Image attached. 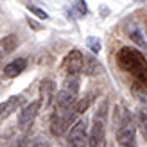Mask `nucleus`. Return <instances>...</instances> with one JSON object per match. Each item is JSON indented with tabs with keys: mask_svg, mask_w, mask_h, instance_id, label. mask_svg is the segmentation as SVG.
Returning a JSON list of instances; mask_svg holds the SVG:
<instances>
[{
	"mask_svg": "<svg viewBox=\"0 0 147 147\" xmlns=\"http://www.w3.org/2000/svg\"><path fill=\"white\" fill-rule=\"evenodd\" d=\"M117 61H119V67L122 70L133 74L136 79L147 72V59L144 57L142 52H138L136 49L122 47L119 50V54H117Z\"/></svg>",
	"mask_w": 147,
	"mask_h": 147,
	"instance_id": "nucleus-1",
	"label": "nucleus"
},
{
	"mask_svg": "<svg viewBox=\"0 0 147 147\" xmlns=\"http://www.w3.org/2000/svg\"><path fill=\"white\" fill-rule=\"evenodd\" d=\"M115 126H117V142L122 147L135 145V131L136 126L131 119L129 111L124 106H117L115 109Z\"/></svg>",
	"mask_w": 147,
	"mask_h": 147,
	"instance_id": "nucleus-2",
	"label": "nucleus"
},
{
	"mask_svg": "<svg viewBox=\"0 0 147 147\" xmlns=\"http://www.w3.org/2000/svg\"><path fill=\"white\" fill-rule=\"evenodd\" d=\"M88 145L90 147H108V144H106V102H102V108H99V111L93 119Z\"/></svg>",
	"mask_w": 147,
	"mask_h": 147,
	"instance_id": "nucleus-3",
	"label": "nucleus"
},
{
	"mask_svg": "<svg viewBox=\"0 0 147 147\" xmlns=\"http://www.w3.org/2000/svg\"><path fill=\"white\" fill-rule=\"evenodd\" d=\"M88 138H90V135L86 131V122L77 120L72 124V127L67 133V145L68 147H86Z\"/></svg>",
	"mask_w": 147,
	"mask_h": 147,
	"instance_id": "nucleus-4",
	"label": "nucleus"
},
{
	"mask_svg": "<svg viewBox=\"0 0 147 147\" xmlns=\"http://www.w3.org/2000/svg\"><path fill=\"white\" fill-rule=\"evenodd\" d=\"M83 67H84V54L79 49H72L70 52L65 56V59L61 63V68L68 74V76H77L83 74Z\"/></svg>",
	"mask_w": 147,
	"mask_h": 147,
	"instance_id": "nucleus-5",
	"label": "nucleus"
},
{
	"mask_svg": "<svg viewBox=\"0 0 147 147\" xmlns=\"http://www.w3.org/2000/svg\"><path fill=\"white\" fill-rule=\"evenodd\" d=\"M40 108H41V100H32L27 106H24L22 111L18 113V126L22 129L31 127L32 122L36 120V117H38V113H40Z\"/></svg>",
	"mask_w": 147,
	"mask_h": 147,
	"instance_id": "nucleus-6",
	"label": "nucleus"
},
{
	"mask_svg": "<svg viewBox=\"0 0 147 147\" xmlns=\"http://www.w3.org/2000/svg\"><path fill=\"white\" fill-rule=\"evenodd\" d=\"M40 92H41V99H40L41 106L49 108L50 104H52V100H56V88H54L52 79H45V81H43Z\"/></svg>",
	"mask_w": 147,
	"mask_h": 147,
	"instance_id": "nucleus-7",
	"label": "nucleus"
},
{
	"mask_svg": "<svg viewBox=\"0 0 147 147\" xmlns=\"http://www.w3.org/2000/svg\"><path fill=\"white\" fill-rule=\"evenodd\" d=\"M25 67H27V61L24 59V57H16L14 61H11L9 65L4 67V77H7V79L18 77L20 74L25 70Z\"/></svg>",
	"mask_w": 147,
	"mask_h": 147,
	"instance_id": "nucleus-8",
	"label": "nucleus"
},
{
	"mask_svg": "<svg viewBox=\"0 0 147 147\" xmlns=\"http://www.w3.org/2000/svg\"><path fill=\"white\" fill-rule=\"evenodd\" d=\"M20 102H22V97H20V95H14V97H9L7 100L0 102V120H2V119H7L11 113L16 111V108L20 106Z\"/></svg>",
	"mask_w": 147,
	"mask_h": 147,
	"instance_id": "nucleus-9",
	"label": "nucleus"
},
{
	"mask_svg": "<svg viewBox=\"0 0 147 147\" xmlns=\"http://www.w3.org/2000/svg\"><path fill=\"white\" fill-rule=\"evenodd\" d=\"M102 72V65L97 61L95 56H84V67H83V74L84 76H99Z\"/></svg>",
	"mask_w": 147,
	"mask_h": 147,
	"instance_id": "nucleus-10",
	"label": "nucleus"
},
{
	"mask_svg": "<svg viewBox=\"0 0 147 147\" xmlns=\"http://www.w3.org/2000/svg\"><path fill=\"white\" fill-rule=\"evenodd\" d=\"M16 49V36L14 34H7L0 40V59H4L7 54H11Z\"/></svg>",
	"mask_w": 147,
	"mask_h": 147,
	"instance_id": "nucleus-11",
	"label": "nucleus"
},
{
	"mask_svg": "<svg viewBox=\"0 0 147 147\" xmlns=\"http://www.w3.org/2000/svg\"><path fill=\"white\" fill-rule=\"evenodd\" d=\"M127 34H129V38L133 40L136 45H140V47H145L147 43H145V38H144V32L140 31V27L135 25V24H131L127 27Z\"/></svg>",
	"mask_w": 147,
	"mask_h": 147,
	"instance_id": "nucleus-12",
	"label": "nucleus"
},
{
	"mask_svg": "<svg viewBox=\"0 0 147 147\" xmlns=\"http://www.w3.org/2000/svg\"><path fill=\"white\" fill-rule=\"evenodd\" d=\"M145 90H147V88L142 86L140 83H138V81H136V84L133 86V95L138 99V102L142 104L144 109H147V92H145Z\"/></svg>",
	"mask_w": 147,
	"mask_h": 147,
	"instance_id": "nucleus-13",
	"label": "nucleus"
},
{
	"mask_svg": "<svg viewBox=\"0 0 147 147\" xmlns=\"http://www.w3.org/2000/svg\"><path fill=\"white\" fill-rule=\"evenodd\" d=\"M72 13H74L76 18H83V16H86V14L90 13V9H88L84 0H76V4L72 5Z\"/></svg>",
	"mask_w": 147,
	"mask_h": 147,
	"instance_id": "nucleus-14",
	"label": "nucleus"
},
{
	"mask_svg": "<svg viewBox=\"0 0 147 147\" xmlns=\"http://www.w3.org/2000/svg\"><path fill=\"white\" fill-rule=\"evenodd\" d=\"M138 127H140L144 140H147V109L144 108H140V111H138Z\"/></svg>",
	"mask_w": 147,
	"mask_h": 147,
	"instance_id": "nucleus-15",
	"label": "nucleus"
},
{
	"mask_svg": "<svg viewBox=\"0 0 147 147\" xmlns=\"http://www.w3.org/2000/svg\"><path fill=\"white\" fill-rule=\"evenodd\" d=\"M92 99H93V95H88V97H84V99H79L76 102V113L81 115L83 111H86V109L90 108V104H92Z\"/></svg>",
	"mask_w": 147,
	"mask_h": 147,
	"instance_id": "nucleus-16",
	"label": "nucleus"
},
{
	"mask_svg": "<svg viewBox=\"0 0 147 147\" xmlns=\"http://www.w3.org/2000/svg\"><path fill=\"white\" fill-rule=\"evenodd\" d=\"M86 45L90 47V50L93 54H99L100 52V40L99 38H95V36H90V38H86Z\"/></svg>",
	"mask_w": 147,
	"mask_h": 147,
	"instance_id": "nucleus-17",
	"label": "nucleus"
},
{
	"mask_svg": "<svg viewBox=\"0 0 147 147\" xmlns=\"http://www.w3.org/2000/svg\"><path fill=\"white\" fill-rule=\"evenodd\" d=\"M29 11L34 13L36 16L41 18V20H47V18H49V14H47L45 11H43V9H40V7H36V5H29Z\"/></svg>",
	"mask_w": 147,
	"mask_h": 147,
	"instance_id": "nucleus-18",
	"label": "nucleus"
},
{
	"mask_svg": "<svg viewBox=\"0 0 147 147\" xmlns=\"http://www.w3.org/2000/svg\"><path fill=\"white\" fill-rule=\"evenodd\" d=\"M136 81H138V83H140L142 86H145V88H147V72L144 74V76H140V77H138Z\"/></svg>",
	"mask_w": 147,
	"mask_h": 147,
	"instance_id": "nucleus-19",
	"label": "nucleus"
},
{
	"mask_svg": "<svg viewBox=\"0 0 147 147\" xmlns=\"http://www.w3.org/2000/svg\"><path fill=\"white\" fill-rule=\"evenodd\" d=\"M32 147H49V144H47V142H43V140H38V142H34V144H32Z\"/></svg>",
	"mask_w": 147,
	"mask_h": 147,
	"instance_id": "nucleus-20",
	"label": "nucleus"
},
{
	"mask_svg": "<svg viewBox=\"0 0 147 147\" xmlns=\"http://www.w3.org/2000/svg\"><path fill=\"white\" fill-rule=\"evenodd\" d=\"M27 20H29V24H31V25H32V29H36V31H38V29H41V27H40L38 24H36V22H32L31 18H27Z\"/></svg>",
	"mask_w": 147,
	"mask_h": 147,
	"instance_id": "nucleus-21",
	"label": "nucleus"
},
{
	"mask_svg": "<svg viewBox=\"0 0 147 147\" xmlns=\"http://www.w3.org/2000/svg\"><path fill=\"white\" fill-rule=\"evenodd\" d=\"M129 147H136V145H129Z\"/></svg>",
	"mask_w": 147,
	"mask_h": 147,
	"instance_id": "nucleus-22",
	"label": "nucleus"
}]
</instances>
